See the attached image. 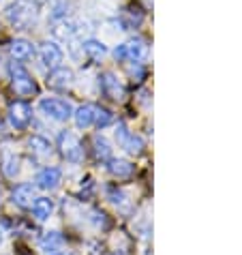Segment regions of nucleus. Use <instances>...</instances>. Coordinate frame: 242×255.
I'll return each mask as SVG.
<instances>
[{"mask_svg":"<svg viewBox=\"0 0 242 255\" xmlns=\"http://www.w3.org/2000/svg\"><path fill=\"white\" fill-rule=\"evenodd\" d=\"M28 146H30V150L37 154V157H47V154H52V144L41 135H32L28 139Z\"/></svg>","mask_w":242,"mask_h":255,"instance_id":"21","label":"nucleus"},{"mask_svg":"<svg viewBox=\"0 0 242 255\" xmlns=\"http://www.w3.org/2000/svg\"><path fill=\"white\" fill-rule=\"evenodd\" d=\"M32 120V108L26 101H13L9 105V123L15 129H26Z\"/></svg>","mask_w":242,"mask_h":255,"instance_id":"8","label":"nucleus"},{"mask_svg":"<svg viewBox=\"0 0 242 255\" xmlns=\"http://www.w3.org/2000/svg\"><path fill=\"white\" fill-rule=\"evenodd\" d=\"M62 245H65V238H62L60 232H45L43 236H41V240H39L41 251H45V253H56V251H60Z\"/></svg>","mask_w":242,"mask_h":255,"instance_id":"16","label":"nucleus"},{"mask_svg":"<svg viewBox=\"0 0 242 255\" xmlns=\"http://www.w3.org/2000/svg\"><path fill=\"white\" fill-rule=\"evenodd\" d=\"M67 9H69V4L65 2V0L56 2V4L52 6V13H49L52 22H60V19H67Z\"/></svg>","mask_w":242,"mask_h":255,"instance_id":"24","label":"nucleus"},{"mask_svg":"<svg viewBox=\"0 0 242 255\" xmlns=\"http://www.w3.org/2000/svg\"><path fill=\"white\" fill-rule=\"evenodd\" d=\"M108 163H110L108 169H110V174L114 176V178H129V176L133 174V165H131L129 161H122V159H110Z\"/></svg>","mask_w":242,"mask_h":255,"instance_id":"19","label":"nucleus"},{"mask_svg":"<svg viewBox=\"0 0 242 255\" xmlns=\"http://www.w3.org/2000/svg\"><path fill=\"white\" fill-rule=\"evenodd\" d=\"M39 58L47 69H54V67L62 65L65 54H62V49L56 41H45V43H41V47H39Z\"/></svg>","mask_w":242,"mask_h":255,"instance_id":"10","label":"nucleus"},{"mask_svg":"<svg viewBox=\"0 0 242 255\" xmlns=\"http://www.w3.org/2000/svg\"><path fill=\"white\" fill-rule=\"evenodd\" d=\"M112 123H114V114L110 110L95 108V123H92V125H97L99 129H105V127H110Z\"/></svg>","mask_w":242,"mask_h":255,"instance_id":"23","label":"nucleus"},{"mask_svg":"<svg viewBox=\"0 0 242 255\" xmlns=\"http://www.w3.org/2000/svg\"><path fill=\"white\" fill-rule=\"evenodd\" d=\"M2 174L6 176V178H15V176L19 174V159L15 157V154L6 152L2 157Z\"/></svg>","mask_w":242,"mask_h":255,"instance_id":"22","label":"nucleus"},{"mask_svg":"<svg viewBox=\"0 0 242 255\" xmlns=\"http://www.w3.org/2000/svg\"><path fill=\"white\" fill-rule=\"evenodd\" d=\"M9 75H11V88L15 90V95H19V97L37 95V82L32 80V75L28 73V69L22 62H11Z\"/></svg>","mask_w":242,"mask_h":255,"instance_id":"3","label":"nucleus"},{"mask_svg":"<svg viewBox=\"0 0 242 255\" xmlns=\"http://www.w3.org/2000/svg\"><path fill=\"white\" fill-rule=\"evenodd\" d=\"M92 146H95V157L99 161H110L112 159V146H110V141L105 139L103 135H95V139H92Z\"/></svg>","mask_w":242,"mask_h":255,"instance_id":"20","label":"nucleus"},{"mask_svg":"<svg viewBox=\"0 0 242 255\" xmlns=\"http://www.w3.org/2000/svg\"><path fill=\"white\" fill-rule=\"evenodd\" d=\"M99 88H101V95L112 99V101H120L124 97L122 84H120L118 75L112 73V71H105V73L99 75Z\"/></svg>","mask_w":242,"mask_h":255,"instance_id":"6","label":"nucleus"},{"mask_svg":"<svg viewBox=\"0 0 242 255\" xmlns=\"http://www.w3.org/2000/svg\"><path fill=\"white\" fill-rule=\"evenodd\" d=\"M75 80V73L69 67H54L47 73V86L54 90H67Z\"/></svg>","mask_w":242,"mask_h":255,"instance_id":"9","label":"nucleus"},{"mask_svg":"<svg viewBox=\"0 0 242 255\" xmlns=\"http://www.w3.org/2000/svg\"><path fill=\"white\" fill-rule=\"evenodd\" d=\"M34 193H37V191H34V185H30V182H22V185H17L15 189H13L11 200L19 208H30L32 202L37 200V195Z\"/></svg>","mask_w":242,"mask_h":255,"instance_id":"12","label":"nucleus"},{"mask_svg":"<svg viewBox=\"0 0 242 255\" xmlns=\"http://www.w3.org/2000/svg\"><path fill=\"white\" fill-rule=\"evenodd\" d=\"M39 110L43 112L47 118L58 120V123H67L69 118H73V105L67 99H58V97H45L39 101Z\"/></svg>","mask_w":242,"mask_h":255,"instance_id":"4","label":"nucleus"},{"mask_svg":"<svg viewBox=\"0 0 242 255\" xmlns=\"http://www.w3.org/2000/svg\"><path fill=\"white\" fill-rule=\"evenodd\" d=\"M49 255H71L69 251H56V253H49Z\"/></svg>","mask_w":242,"mask_h":255,"instance_id":"26","label":"nucleus"},{"mask_svg":"<svg viewBox=\"0 0 242 255\" xmlns=\"http://www.w3.org/2000/svg\"><path fill=\"white\" fill-rule=\"evenodd\" d=\"M62 180V172L60 167H43L41 172L37 174V187L45 189V191H52L60 185Z\"/></svg>","mask_w":242,"mask_h":255,"instance_id":"13","label":"nucleus"},{"mask_svg":"<svg viewBox=\"0 0 242 255\" xmlns=\"http://www.w3.org/2000/svg\"><path fill=\"white\" fill-rule=\"evenodd\" d=\"M144 17H146V13L144 9H141L139 4H126L124 9H122V17H120V24H122V30H133V28H139L141 22H144Z\"/></svg>","mask_w":242,"mask_h":255,"instance_id":"11","label":"nucleus"},{"mask_svg":"<svg viewBox=\"0 0 242 255\" xmlns=\"http://www.w3.org/2000/svg\"><path fill=\"white\" fill-rule=\"evenodd\" d=\"M30 208H32V215L37 221H45V219H49L54 212V202L49 200V197H37Z\"/></svg>","mask_w":242,"mask_h":255,"instance_id":"18","label":"nucleus"},{"mask_svg":"<svg viewBox=\"0 0 242 255\" xmlns=\"http://www.w3.org/2000/svg\"><path fill=\"white\" fill-rule=\"evenodd\" d=\"M95 108L97 105L86 103V105H80L77 110H73V118H75V125L80 129H88L95 123Z\"/></svg>","mask_w":242,"mask_h":255,"instance_id":"17","label":"nucleus"},{"mask_svg":"<svg viewBox=\"0 0 242 255\" xmlns=\"http://www.w3.org/2000/svg\"><path fill=\"white\" fill-rule=\"evenodd\" d=\"M58 148L69 163H82L84 159V146L80 137L71 131H60L58 133Z\"/></svg>","mask_w":242,"mask_h":255,"instance_id":"5","label":"nucleus"},{"mask_svg":"<svg viewBox=\"0 0 242 255\" xmlns=\"http://www.w3.org/2000/svg\"><path fill=\"white\" fill-rule=\"evenodd\" d=\"M82 54L86 56V58L99 62V60H103L105 56H108V45H105L103 41H99V39H86L82 43Z\"/></svg>","mask_w":242,"mask_h":255,"instance_id":"15","label":"nucleus"},{"mask_svg":"<svg viewBox=\"0 0 242 255\" xmlns=\"http://www.w3.org/2000/svg\"><path fill=\"white\" fill-rule=\"evenodd\" d=\"M92 217H95V223H97V225H103V228H105V225H108V219H105V212H99V210H95V212H92Z\"/></svg>","mask_w":242,"mask_h":255,"instance_id":"25","label":"nucleus"},{"mask_svg":"<svg viewBox=\"0 0 242 255\" xmlns=\"http://www.w3.org/2000/svg\"><path fill=\"white\" fill-rule=\"evenodd\" d=\"M0 245H2V232H0Z\"/></svg>","mask_w":242,"mask_h":255,"instance_id":"27","label":"nucleus"},{"mask_svg":"<svg viewBox=\"0 0 242 255\" xmlns=\"http://www.w3.org/2000/svg\"><path fill=\"white\" fill-rule=\"evenodd\" d=\"M116 139H118L120 148H124V150L131 152V154H139L141 150H144V139H141L139 135H135V133H131L129 129H126L124 123H118Z\"/></svg>","mask_w":242,"mask_h":255,"instance_id":"7","label":"nucleus"},{"mask_svg":"<svg viewBox=\"0 0 242 255\" xmlns=\"http://www.w3.org/2000/svg\"><path fill=\"white\" fill-rule=\"evenodd\" d=\"M9 54L13 56V60H17V62L30 60L34 56V45L26 39H15V41L9 43Z\"/></svg>","mask_w":242,"mask_h":255,"instance_id":"14","label":"nucleus"},{"mask_svg":"<svg viewBox=\"0 0 242 255\" xmlns=\"http://www.w3.org/2000/svg\"><path fill=\"white\" fill-rule=\"evenodd\" d=\"M148 54H150V47H148V41L141 37H133L114 49V58L118 62H146Z\"/></svg>","mask_w":242,"mask_h":255,"instance_id":"2","label":"nucleus"},{"mask_svg":"<svg viewBox=\"0 0 242 255\" xmlns=\"http://www.w3.org/2000/svg\"><path fill=\"white\" fill-rule=\"evenodd\" d=\"M4 15L13 28L28 30L30 26H34V22L39 17V4H37V0H13L6 6Z\"/></svg>","mask_w":242,"mask_h":255,"instance_id":"1","label":"nucleus"}]
</instances>
